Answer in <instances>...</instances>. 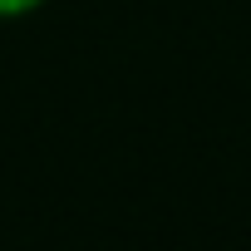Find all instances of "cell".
Wrapping results in <instances>:
<instances>
[{
  "instance_id": "6da1fadb",
  "label": "cell",
  "mask_w": 251,
  "mask_h": 251,
  "mask_svg": "<svg viewBox=\"0 0 251 251\" xmlns=\"http://www.w3.org/2000/svg\"><path fill=\"white\" fill-rule=\"evenodd\" d=\"M40 5H50V0H0V20H25Z\"/></svg>"
}]
</instances>
